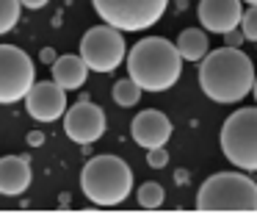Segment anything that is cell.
I'll return each mask as SVG.
<instances>
[{"instance_id":"cell-7","label":"cell","mask_w":257,"mask_h":219,"mask_svg":"<svg viewBox=\"0 0 257 219\" xmlns=\"http://www.w3.org/2000/svg\"><path fill=\"white\" fill-rule=\"evenodd\" d=\"M127 56V45L122 39V31L111 25H94L80 39V58L94 72H113Z\"/></svg>"},{"instance_id":"cell-15","label":"cell","mask_w":257,"mask_h":219,"mask_svg":"<svg viewBox=\"0 0 257 219\" xmlns=\"http://www.w3.org/2000/svg\"><path fill=\"white\" fill-rule=\"evenodd\" d=\"M207 34L199 28H185L183 34L177 36V42H174V47H177L180 58L183 61H202V58L207 56Z\"/></svg>"},{"instance_id":"cell-13","label":"cell","mask_w":257,"mask_h":219,"mask_svg":"<svg viewBox=\"0 0 257 219\" xmlns=\"http://www.w3.org/2000/svg\"><path fill=\"white\" fill-rule=\"evenodd\" d=\"M34 180L28 156H3L0 158V194L17 197Z\"/></svg>"},{"instance_id":"cell-4","label":"cell","mask_w":257,"mask_h":219,"mask_svg":"<svg viewBox=\"0 0 257 219\" xmlns=\"http://www.w3.org/2000/svg\"><path fill=\"white\" fill-rule=\"evenodd\" d=\"M199 211H257V183L243 172H216L199 186Z\"/></svg>"},{"instance_id":"cell-9","label":"cell","mask_w":257,"mask_h":219,"mask_svg":"<svg viewBox=\"0 0 257 219\" xmlns=\"http://www.w3.org/2000/svg\"><path fill=\"white\" fill-rule=\"evenodd\" d=\"M105 111L89 100H80L64 111V133L75 144H91L105 133Z\"/></svg>"},{"instance_id":"cell-12","label":"cell","mask_w":257,"mask_h":219,"mask_svg":"<svg viewBox=\"0 0 257 219\" xmlns=\"http://www.w3.org/2000/svg\"><path fill=\"white\" fill-rule=\"evenodd\" d=\"M199 23L205 31L213 34H227V31L238 28L240 25V0H199Z\"/></svg>"},{"instance_id":"cell-16","label":"cell","mask_w":257,"mask_h":219,"mask_svg":"<svg viewBox=\"0 0 257 219\" xmlns=\"http://www.w3.org/2000/svg\"><path fill=\"white\" fill-rule=\"evenodd\" d=\"M111 97H113V103H116V106L130 108V106H136V103L141 100V86L136 84L133 78H122V81H116V84H113Z\"/></svg>"},{"instance_id":"cell-8","label":"cell","mask_w":257,"mask_h":219,"mask_svg":"<svg viewBox=\"0 0 257 219\" xmlns=\"http://www.w3.org/2000/svg\"><path fill=\"white\" fill-rule=\"evenodd\" d=\"M36 81V67L23 47L0 45V103H17Z\"/></svg>"},{"instance_id":"cell-26","label":"cell","mask_w":257,"mask_h":219,"mask_svg":"<svg viewBox=\"0 0 257 219\" xmlns=\"http://www.w3.org/2000/svg\"><path fill=\"white\" fill-rule=\"evenodd\" d=\"M240 3H249V6H257V0H240Z\"/></svg>"},{"instance_id":"cell-5","label":"cell","mask_w":257,"mask_h":219,"mask_svg":"<svg viewBox=\"0 0 257 219\" xmlns=\"http://www.w3.org/2000/svg\"><path fill=\"white\" fill-rule=\"evenodd\" d=\"M221 153L243 172H257V108H240L221 125Z\"/></svg>"},{"instance_id":"cell-14","label":"cell","mask_w":257,"mask_h":219,"mask_svg":"<svg viewBox=\"0 0 257 219\" xmlns=\"http://www.w3.org/2000/svg\"><path fill=\"white\" fill-rule=\"evenodd\" d=\"M53 81L61 86L64 92H72V89H80L86 84V75H89V67L80 56L75 53H67V56H58L53 61Z\"/></svg>"},{"instance_id":"cell-21","label":"cell","mask_w":257,"mask_h":219,"mask_svg":"<svg viewBox=\"0 0 257 219\" xmlns=\"http://www.w3.org/2000/svg\"><path fill=\"white\" fill-rule=\"evenodd\" d=\"M221 36H224V45L227 47H240V42H243L240 28H232V31H227V34H221Z\"/></svg>"},{"instance_id":"cell-20","label":"cell","mask_w":257,"mask_h":219,"mask_svg":"<svg viewBox=\"0 0 257 219\" xmlns=\"http://www.w3.org/2000/svg\"><path fill=\"white\" fill-rule=\"evenodd\" d=\"M147 164H150L152 169H163L169 164V153H166V144L163 147H150L147 150Z\"/></svg>"},{"instance_id":"cell-25","label":"cell","mask_w":257,"mask_h":219,"mask_svg":"<svg viewBox=\"0 0 257 219\" xmlns=\"http://www.w3.org/2000/svg\"><path fill=\"white\" fill-rule=\"evenodd\" d=\"M251 95H254V100H257V75H254V84H251Z\"/></svg>"},{"instance_id":"cell-24","label":"cell","mask_w":257,"mask_h":219,"mask_svg":"<svg viewBox=\"0 0 257 219\" xmlns=\"http://www.w3.org/2000/svg\"><path fill=\"white\" fill-rule=\"evenodd\" d=\"M45 141V136L39 133V130H34V133H28V144H42Z\"/></svg>"},{"instance_id":"cell-17","label":"cell","mask_w":257,"mask_h":219,"mask_svg":"<svg viewBox=\"0 0 257 219\" xmlns=\"http://www.w3.org/2000/svg\"><path fill=\"white\" fill-rule=\"evenodd\" d=\"M136 200H139L141 208H161L163 200H166V191H163L161 183L150 180V183H141V189L136 191Z\"/></svg>"},{"instance_id":"cell-19","label":"cell","mask_w":257,"mask_h":219,"mask_svg":"<svg viewBox=\"0 0 257 219\" xmlns=\"http://www.w3.org/2000/svg\"><path fill=\"white\" fill-rule=\"evenodd\" d=\"M240 34H243V39H251L257 42V6H249V12L240 14Z\"/></svg>"},{"instance_id":"cell-6","label":"cell","mask_w":257,"mask_h":219,"mask_svg":"<svg viewBox=\"0 0 257 219\" xmlns=\"http://www.w3.org/2000/svg\"><path fill=\"white\" fill-rule=\"evenodd\" d=\"M97 17L116 31L152 28L166 14L169 0H91Z\"/></svg>"},{"instance_id":"cell-10","label":"cell","mask_w":257,"mask_h":219,"mask_svg":"<svg viewBox=\"0 0 257 219\" xmlns=\"http://www.w3.org/2000/svg\"><path fill=\"white\" fill-rule=\"evenodd\" d=\"M25 100V111L36 119V122H56L67 111V92L56 84V81H42L28 89Z\"/></svg>"},{"instance_id":"cell-23","label":"cell","mask_w":257,"mask_h":219,"mask_svg":"<svg viewBox=\"0 0 257 219\" xmlns=\"http://www.w3.org/2000/svg\"><path fill=\"white\" fill-rule=\"evenodd\" d=\"M42 61H45V64H53V61H56V53H53L50 47H45V50H42Z\"/></svg>"},{"instance_id":"cell-2","label":"cell","mask_w":257,"mask_h":219,"mask_svg":"<svg viewBox=\"0 0 257 219\" xmlns=\"http://www.w3.org/2000/svg\"><path fill=\"white\" fill-rule=\"evenodd\" d=\"M127 72L141 92H166L180 81L183 72V58H180L174 42L163 36H147L139 45L130 47L127 56Z\"/></svg>"},{"instance_id":"cell-22","label":"cell","mask_w":257,"mask_h":219,"mask_svg":"<svg viewBox=\"0 0 257 219\" xmlns=\"http://www.w3.org/2000/svg\"><path fill=\"white\" fill-rule=\"evenodd\" d=\"M20 6H25V9H42V6H47V0H20Z\"/></svg>"},{"instance_id":"cell-11","label":"cell","mask_w":257,"mask_h":219,"mask_svg":"<svg viewBox=\"0 0 257 219\" xmlns=\"http://www.w3.org/2000/svg\"><path fill=\"white\" fill-rule=\"evenodd\" d=\"M130 133H133V141L144 150L150 147H163L172 136V119L166 117L158 108H147V111H139L133 117V125H130Z\"/></svg>"},{"instance_id":"cell-18","label":"cell","mask_w":257,"mask_h":219,"mask_svg":"<svg viewBox=\"0 0 257 219\" xmlns=\"http://www.w3.org/2000/svg\"><path fill=\"white\" fill-rule=\"evenodd\" d=\"M20 0H0V34H9L20 23Z\"/></svg>"},{"instance_id":"cell-1","label":"cell","mask_w":257,"mask_h":219,"mask_svg":"<svg viewBox=\"0 0 257 219\" xmlns=\"http://www.w3.org/2000/svg\"><path fill=\"white\" fill-rule=\"evenodd\" d=\"M254 67L240 47H218L207 50L199 67V86L210 100L216 103H238L251 95L254 84Z\"/></svg>"},{"instance_id":"cell-3","label":"cell","mask_w":257,"mask_h":219,"mask_svg":"<svg viewBox=\"0 0 257 219\" xmlns=\"http://www.w3.org/2000/svg\"><path fill=\"white\" fill-rule=\"evenodd\" d=\"M80 189L86 200L100 208L122 205L133 189V172L119 156H94L80 172Z\"/></svg>"}]
</instances>
